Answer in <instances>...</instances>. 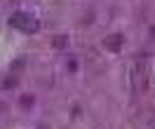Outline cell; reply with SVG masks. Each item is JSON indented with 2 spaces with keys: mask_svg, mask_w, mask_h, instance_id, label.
<instances>
[{
  "mask_svg": "<svg viewBox=\"0 0 155 129\" xmlns=\"http://www.w3.org/2000/svg\"><path fill=\"white\" fill-rule=\"evenodd\" d=\"M122 45H125V38L120 35V33H113V35H108L106 40H104V47L110 52H120L122 50Z\"/></svg>",
  "mask_w": 155,
  "mask_h": 129,
  "instance_id": "cell-2",
  "label": "cell"
},
{
  "mask_svg": "<svg viewBox=\"0 0 155 129\" xmlns=\"http://www.w3.org/2000/svg\"><path fill=\"white\" fill-rule=\"evenodd\" d=\"M10 24H12V26H17V28H21V31H26V33H35V31L40 28L38 19H31V14H26V12H17V14H12Z\"/></svg>",
  "mask_w": 155,
  "mask_h": 129,
  "instance_id": "cell-1",
  "label": "cell"
},
{
  "mask_svg": "<svg viewBox=\"0 0 155 129\" xmlns=\"http://www.w3.org/2000/svg\"><path fill=\"white\" fill-rule=\"evenodd\" d=\"M54 45H57V47H68V35H59V38H54Z\"/></svg>",
  "mask_w": 155,
  "mask_h": 129,
  "instance_id": "cell-3",
  "label": "cell"
},
{
  "mask_svg": "<svg viewBox=\"0 0 155 129\" xmlns=\"http://www.w3.org/2000/svg\"><path fill=\"white\" fill-rule=\"evenodd\" d=\"M66 66H71V68H68V70H78V61H75V59H71V61H68V63H66Z\"/></svg>",
  "mask_w": 155,
  "mask_h": 129,
  "instance_id": "cell-4",
  "label": "cell"
}]
</instances>
